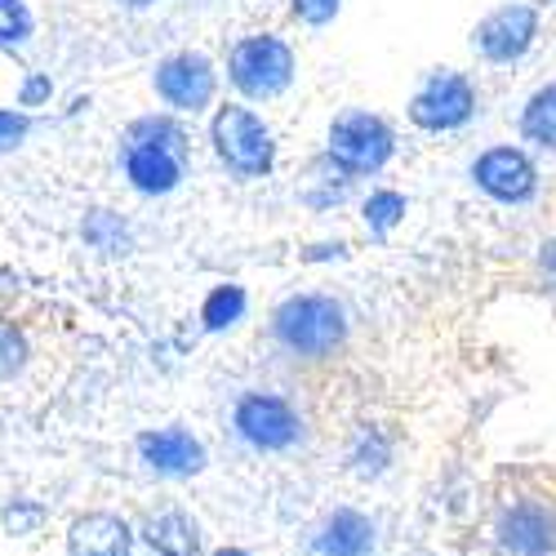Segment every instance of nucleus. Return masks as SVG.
Here are the masks:
<instances>
[{
  "instance_id": "nucleus-1",
  "label": "nucleus",
  "mask_w": 556,
  "mask_h": 556,
  "mask_svg": "<svg viewBox=\"0 0 556 556\" xmlns=\"http://www.w3.org/2000/svg\"><path fill=\"white\" fill-rule=\"evenodd\" d=\"M276 339H281L286 352L294 356H330L343 334H348V320H343V307L326 294H299V299H286L276 307V320H271Z\"/></svg>"
},
{
  "instance_id": "nucleus-2",
  "label": "nucleus",
  "mask_w": 556,
  "mask_h": 556,
  "mask_svg": "<svg viewBox=\"0 0 556 556\" xmlns=\"http://www.w3.org/2000/svg\"><path fill=\"white\" fill-rule=\"evenodd\" d=\"M227 72L245 99H276V94H286L294 80V54H290V45L276 36H250L231 50Z\"/></svg>"
},
{
  "instance_id": "nucleus-3",
  "label": "nucleus",
  "mask_w": 556,
  "mask_h": 556,
  "mask_svg": "<svg viewBox=\"0 0 556 556\" xmlns=\"http://www.w3.org/2000/svg\"><path fill=\"white\" fill-rule=\"evenodd\" d=\"M214 148L227 161V169H237L241 178H263L276 161L271 134L250 108H223L214 116Z\"/></svg>"
},
{
  "instance_id": "nucleus-4",
  "label": "nucleus",
  "mask_w": 556,
  "mask_h": 556,
  "mask_svg": "<svg viewBox=\"0 0 556 556\" xmlns=\"http://www.w3.org/2000/svg\"><path fill=\"white\" fill-rule=\"evenodd\" d=\"M392 129L369 116V112H348L330 125V156L343 174H375L392 156Z\"/></svg>"
},
{
  "instance_id": "nucleus-5",
  "label": "nucleus",
  "mask_w": 556,
  "mask_h": 556,
  "mask_svg": "<svg viewBox=\"0 0 556 556\" xmlns=\"http://www.w3.org/2000/svg\"><path fill=\"white\" fill-rule=\"evenodd\" d=\"M477 112V89L468 76H458V72H437L419 94H414L409 103V116L419 129H458V125H468V116Z\"/></svg>"
},
{
  "instance_id": "nucleus-6",
  "label": "nucleus",
  "mask_w": 556,
  "mask_h": 556,
  "mask_svg": "<svg viewBox=\"0 0 556 556\" xmlns=\"http://www.w3.org/2000/svg\"><path fill=\"white\" fill-rule=\"evenodd\" d=\"M299 414L286 396H271V392H250L237 405V432L245 445L254 450H290L299 441Z\"/></svg>"
},
{
  "instance_id": "nucleus-7",
  "label": "nucleus",
  "mask_w": 556,
  "mask_h": 556,
  "mask_svg": "<svg viewBox=\"0 0 556 556\" xmlns=\"http://www.w3.org/2000/svg\"><path fill=\"white\" fill-rule=\"evenodd\" d=\"M498 556H556V517L543 503H513L498 517Z\"/></svg>"
},
{
  "instance_id": "nucleus-8",
  "label": "nucleus",
  "mask_w": 556,
  "mask_h": 556,
  "mask_svg": "<svg viewBox=\"0 0 556 556\" xmlns=\"http://www.w3.org/2000/svg\"><path fill=\"white\" fill-rule=\"evenodd\" d=\"M472 178H477L481 192H490V197L503 201V205H521V201H530L534 188H539V174H534L530 156L517 152V148H494V152H485V156L472 165Z\"/></svg>"
},
{
  "instance_id": "nucleus-9",
  "label": "nucleus",
  "mask_w": 556,
  "mask_h": 556,
  "mask_svg": "<svg viewBox=\"0 0 556 556\" xmlns=\"http://www.w3.org/2000/svg\"><path fill=\"white\" fill-rule=\"evenodd\" d=\"M539 36V14L530 5H503L477 27V50L490 63H517Z\"/></svg>"
},
{
  "instance_id": "nucleus-10",
  "label": "nucleus",
  "mask_w": 556,
  "mask_h": 556,
  "mask_svg": "<svg viewBox=\"0 0 556 556\" xmlns=\"http://www.w3.org/2000/svg\"><path fill=\"white\" fill-rule=\"evenodd\" d=\"M156 89H161V99H165L169 108H178V112H201V108L214 99L218 80H214L210 59H201V54H174V59L161 63Z\"/></svg>"
},
{
  "instance_id": "nucleus-11",
  "label": "nucleus",
  "mask_w": 556,
  "mask_h": 556,
  "mask_svg": "<svg viewBox=\"0 0 556 556\" xmlns=\"http://www.w3.org/2000/svg\"><path fill=\"white\" fill-rule=\"evenodd\" d=\"M138 454L161 477H197L205 468V445L182 428H156L138 437Z\"/></svg>"
},
{
  "instance_id": "nucleus-12",
  "label": "nucleus",
  "mask_w": 556,
  "mask_h": 556,
  "mask_svg": "<svg viewBox=\"0 0 556 556\" xmlns=\"http://www.w3.org/2000/svg\"><path fill=\"white\" fill-rule=\"evenodd\" d=\"M129 552H134V534L112 513L76 517L67 530V556H129Z\"/></svg>"
},
{
  "instance_id": "nucleus-13",
  "label": "nucleus",
  "mask_w": 556,
  "mask_h": 556,
  "mask_svg": "<svg viewBox=\"0 0 556 556\" xmlns=\"http://www.w3.org/2000/svg\"><path fill=\"white\" fill-rule=\"evenodd\" d=\"M125 174L138 192L148 197H165L178 188L182 178V156L169 148H152V143H129L125 148Z\"/></svg>"
},
{
  "instance_id": "nucleus-14",
  "label": "nucleus",
  "mask_w": 556,
  "mask_h": 556,
  "mask_svg": "<svg viewBox=\"0 0 556 556\" xmlns=\"http://www.w3.org/2000/svg\"><path fill=\"white\" fill-rule=\"evenodd\" d=\"M312 547H316V556H369L375 552V521L352 513V507H339V513L320 526Z\"/></svg>"
},
{
  "instance_id": "nucleus-15",
  "label": "nucleus",
  "mask_w": 556,
  "mask_h": 556,
  "mask_svg": "<svg viewBox=\"0 0 556 556\" xmlns=\"http://www.w3.org/2000/svg\"><path fill=\"white\" fill-rule=\"evenodd\" d=\"M143 543L156 556H197L201 552V526L188 513H178V507H165V513L143 521Z\"/></svg>"
},
{
  "instance_id": "nucleus-16",
  "label": "nucleus",
  "mask_w": 556,
  "mask_h": 556,
  "mask_svg": "<svg viewBox=\"0 0 556 556\" xmlns=\"http://www.w3.org/2000/svg\"><path fill=\"white\" fill-rule=\"evenodd\" d=\"M521 129H526L530 143H539V148H556V85H543L539 94L526 103Z\"/></svg>"
},
{
  "instance_id": "nucleus-17",
  "label": "nucleus",
  "mask_w": 556,
  "mask_h": 556,
  "mask_svg": "<svg viewBox=\"0 0 556 556\" xmlns=\"http://www.w3.org/2000/svg\"><path fill=\"white\" fill-rule=\"evenodd\" d=\"M205 326L210 330H227V326H237V320L245 316V290L241 286H218L210 299H205Z\"/></svg>"
},
{
  "instance_id": "nucleus-18",
  "label": "nucleus",
  "mask_w": 556,
  "mask_h": 556,
  "mask_svg": "<svg viewBox=\"0 0 556 556\" xmlns=\"http://www.w3.org/2000/svg\"><path fill=\"white\" fill-rule=\"evenodd\" d=\"M129 143H152V148H169V152L182 156V129L165 116H148V121H138L129 129Z\"/></svg>"
},
{
  "instance_id": "nucleus-19",
  "label": "nucleus",
  "mask_w": 556,
  "mask_h": 556,
  "mask_svg": "<svg viewBox=\"0 0 556 556\" xmlns=\"http://www.w3.org/2000/svg\"><path fill=\"white\" fill-rule=\"evenodd\" d=\"M405 214V197L401 192H375L365 201V223L375 227V231H392Z\"/></svg>"
},
{
  "instance_id": "nucleus-20",
  "label": "nucleus",
  "mask_w": 556,
  "mask_h": 556,
  "mask_svg": "<svg viewBox=\"0 0 556 556\" xmlns=\"http://www.w3.org/2000/svg\"><path fill=\"white\" fill-rule=\"evenodd\" d=\"M31 36V14L23 0H0V45H23Z\"/></svg>"
},
{
  "instance_id": "nucleus-21",
  "label": "nucleus",
  "mask_w": 556,
  "mask_h": 556,
  "mask_svg": "<svg viewBox=\"0 0 556 556\" xmlns=\"http://www.w3.org/2000/svg\"><path fill=\"white\" fill-rule=\"evenodd\" d=\"M23 361H27V343H23V334L10 326V320H0V383L14 379L18 369H23Z\"/></svg>"
},
{
  "instance_id": "nucleus-22",
  "label": "nucleus",
  "mask_w": 556,
  "mask_h": 556,
  "mask_svg": "<svg viewBox=\"0 0 556 556\" xmlns=\"http://www.w3.org/2000/svg\"><path fill=\"white\" fill-rule=\"evenodd\" d=\"M31 129V121L23 112H0V152H10L14 143H23Z\"/></svg>"
},
{
  "instance_id": "nucleus-23",
  "label": "nucleus",
  "mask_w": 556,
  "mask_h": 556,
  "mask_svg": "<svg viewBox=\"0 0 556 556\" xmlns=\"http://www.w3.org/2000/svg\"><path fill=\"white\" fill-rule=\"evenodd\" d=\"M294 14L312 27H320V23H330L339 14V0H294Z\"/></svg>"
},
{
  "instance_id": "nucleus-24",
  "label": "nucleus",
  "mask_w": 556,
  "mask_h": 556,
  "mask_svg": "<svg viewBox=\"0 0 556 556\" xmlns=\"http://www.w3.org/2000/svg\"><path fill=\"white\" fill-rule=\"evenodd\" d=\"M36 521H40V507H31V503H10V513H5L10 534H27Z\"/></svg>"
},
{
  "instance_id": "nucleus-25",
  "label": "nucleus",
  "mask_w": 556,
  "mask_h": 556,
  "mask_svg": "<svg viewBox=\"0 0 556 556\" xmlns=\"http://www.w3.org/2000/svg\"><path fill=\"white\" fill-rule=\"evenodd\" d=\"M40 99H50V80H45V76H31V80L23 85V103L36 108Z\"/></svg>"
},
{
  "instance_id": "nucleus-26",
  "label": "nucleus",
  "mask_w": 556,
  "mask_h": 556,
  "mask_svg": "<svg viewBox=\"0 0 556 556\" xmlns=\"http://www.w3.org/2000/svg\"><path fill=\"white\" fill-rule=\"evenodd\" d=\"M539 263H543V276H547V286L556 290V241H547V245H543V258H539Z\"/></svg>"
},
{
  "instance_id": "nucleus-27",
  "label": "nucleus",
  "mask_w": 556,
  "mask_h": 556,
  "mask_svg": "<svg viewBox=\"0 0 556 556\" xmlns=\"http://www.w3.org/2000/svg\"><path fill=\"white\" fill-rule=\"evenodd\" d=\"M214 556H250V552H241V547H223V552H214Z\"/></svg>"
},
{
  "instance_id": "nucleus-28",
  "label": "nucleus",
  "mask_w": 556,
  "mask_h": 556,
  "mask_svg": "<svg viewBox=\"0 0 556 556\" xmlns=\"http://www.w3.org/2000/svg\"><path fill=\"white\" fill-rule=\"evenodd\" d=\"M125 5H152V0H125Z\"/></svg>"
}]
</instances>
